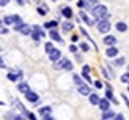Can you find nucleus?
Masks as SVG:
<instances>
[{"label":"nucleus","instance_id":"f257e3e1","mask_svg":"<svg viewBox=\"0 0 129 120\" xmlns=\"http://www.w3.org/2000/svg\"><path fill=\"white\" fill-rule=\"evenodd\" d=\"M92 14L96 20L106 19L108 17V9H106V6H103V5H96L95 7H92Z\"/></svg>","mask_w":129,"mask_h":120},{"label":"nucleus","instance_id":"f03ea898","mask_svg":"<svg viewBox=\"0 0 129 120\" xmlns=\"http://www.w3.org/2000/svg\"><path fill=\"white\" fill-rule=\"evenodd\" d=\"M98 30L101 33H108L111 30V22L108 19H101L98 20Z\"/></svg>","mask_w":129,"mask_h":120},{"label":"nucleus","instance_id":"7ed1b4c3","mask_svg":"<svg viewBox=\"0 0 129 120\" xmlns=\"http://www.w3.org/2000/svg\"><path fill=\"white\" fill-rule=\"evenodd\" d=\"M30 34H32L33 40H36V42H39L40 39L45 37V32H43V29L40 26H32V33Z\"/></svg>","mask_w":129,"mask_h":120},{"label":"nucleus","instance_id":"20e7f679","mask_svg":"<svg viewBox=\"0 0 129 120\" xmlns=\"http://www.w3.org/2000/svg\"><path fill=\"white\" fill-rule=\"evenodd\" d=\"M55 67L56 69H63V70H72V62L68 59H63V60H56V63H55Z\"/></svg>","mask_w":129,"mask_h":120},{"label":"nucleus","instance_id":"39448f33","mask_svg":"<svg viewBox=\"0 0 129 120\" xmlns=\"http://www.w3.org/2000/svg\"><path fill=\"white\" fill-rule=\"evenodd\" d=\"M49 36H50V39L53 40V42L63 43V39L60 37V34L57 33V30H56V29H50V32H49Z\"/></svg>","mask_w":129,"mask_h":120},{"label":"nucleus","instance_id":"423d86ee","mask_svg":"<svg viewBox=\"0 0 129 120\" xmlns=\"http://www.w3.org/2000/svg\"><path fill=\"white\" fill-rule=\"evenodd\" d=\"M60 56H62V53H60L59 49H53V50L49 53V59H50V62H56V60L60 59Z\"/></svg>","mask_w":129,"mask_h":120},{"label":"nucleus","instance_id":"0eeeda50","mask_svg":"<svg viewBox=\"0 0 129 120\" xmlns=\"http://www.w3.org/2000/svg\"><path fill=\"white\" fill-rule=\"evenodd\" d=\"M24 94H26V99L32 103H36L37 100H39V96H37V93H35V92H30V90H29V92H26Z\"/></svg>","mask_w":129,"mask_h":120},{"label":"nucleus","instance_id":"6e6552de","mask_svg":"<svg viewBox=\"0 0 129 120\" xmlns=\"http://www.w3.org/2000/svg\"><path fill=\"white\" fill-rule=\"evenodd\" d=\"M23 77V73L22 72H17V73H7V79L12 80V82H17Z\"/></svg>","mask_w":129,"mask_h":120},{"label":"nucleus","instance_id":"1a4fd4ad","mask_svg":"<svg viewBox=\"0 0 129 120\" xmlns=\"http://www.w3.org/2000/svg\"><path fill=\"white\" fill-rule=\"evenodd\" d=\"M78 92L80 93L82 96H89V94H90V89H89V86H86V84L83 83L82 86L78 87Z\"/></svg>","mask_w":129,"mask_h":120},{"label":"nucleus","instance_id":"9d476101","mask_svg":"<svg viewBox=\"0 0 129 120\" xmlns=\"http://www.w3.org/2000/svg\"><path fill=\"white\" fill-rule=\"evenodd\" d=\"M39 114H40L42 117H46V116L52 114V107H50V106L40 107V109H39Z\"/></svg>","mask_w":129,"mask_h":120},{"label":"nucleus","instance_id":"9b49d317","mask_svg":"<svg viewBox=\"0 0 129 120\" xmlns=\"http://www.w3.org/2000/svg\"><path fill=\"white\" fill-rule=\"evenodd\" d=\"M98 104H99V107H101V110H106V109H109L111 107V104H109V100L108 99H99V102H98Z\"/></svg>","mask_w":129,"mask_h":120},{"label":"nucleus","instance_id":"f8f14e48","mask_svg":"<svg viewBox=\"0 0 129 120\" xmlns=\"http://www.w3.org/2000/svg\"><path fill=\"white\" fill-rule=\"evenodd\" d=\"M19 32L22 33V34H24V36H29V34H30V33H32V27H30V26H29V24H22V27H20V30H19Z\"/></svg>","mask_w":129,"mask_h":120},{"label":"nucleus","instance_id":"ddd939ff","mask_svg":"<svg viewBox=\"0 0 129 120\" xmlns=\"http://www.w3.org/2000/svg\"><path fill=\"white\" fill-rule=\"evenodd\" d=\"M17 90L20 93H26L30 90V87H29V84L27 83H24V82H20V83L17 84Z\"/></svg>","mask_w":129,"mask_h":120},{"label":"nucleus","instance_id":"4468645a","mask_svg":"<svg viewBox=\"0 0 129 120\" xmlns=\"http://www.w3.org/2000/svg\"><path fill=\"white\" fill-rule=\"evenodd\" d=\"M113 117H115V113H113L111 109H106V110H103V114H102V119H103V120L113 119Z\"/></svg>","mask_w":129,"mask_h":120},{"label":"nucleus","instance_id":"2eb2a0df","mask_svg":"<svg viewBox=\"0 0 129 120\" xmlns=\"http://www.w3.org/2000/svg\"><path fill=\"white\" fill-rule=\"evenodd\" d=\"M103 43H105L106 46H113L116 43V37L115 36H106L103 39Z\"/></svg>","mask_w":129,"mask_h":120},{"label":"nucleus","instance_id":"dca6fc26","mask_svg":"<svg viewBox=\"0 0 129 120\" xmlns=\"http://www.w3.org/2000/svg\"><path fill=\"white\" fill-rule=\"evenodd\" d=\"M118 49H116V47H113V46H109L108 47V50H106V56H108V57H115L116 54H118Z\"/></svg>","mask_w":129,"mask_h":120},{"label":"nucleus","instance_id":"f3484780","mask_svg":"<svg viewBox=\"0 0 129 120\" xmlns=\"http://www.w3.org/2000/svg\"><path fill=\"white\" fill-rule=\"evenodd\" d=\"M106 97H108L109 100H112L115 104H118V100H116L115 97H113V94H112V87L111 86H108V89H106Z\"/></svg>","mask_w":129,"mask_h":120},{"label":"nucleus","instance_id":"a211bd4d","mask_svg":"<svg viewBox=\"0 0 129 120\" xmlns=\"http://www.w3.org/2000/svg\"><path fill=\"white\" fill-rule=\"evenodd\" d=\"M6 119H16V120H23V116L20 114H16L13 111H10V113H6Z\"/></svg>","mask_w":129,"mask_h":120},{"label":"nucleus","instance_id":"6ab92c4d","mask_svg":"<svg viewBox=\"0 0 129 120\" xmlns=\"http://www.w3.org/2000/svg\"><path fill=\"white\" fill-rule=\"evenodd\" d=\"M62 14H63L66 19H70L72 16H73V13H72V9H70V7H63V10H62Z\"/></svg>","mask_w":129,"mask_h":120},{"label":"nucleus","instance_id":"aec40b11","mask_svg":"<svg viewBox=\"0 0 129 120\" xmlns=\"http://www.w3.org/2000/svg\"><path fill=\"white\" fill-rule=\"evenodd\" d=\"M14 16H16V14L6 16V17L3 19V23H5V24H13V23H14Z\"/></svg>","mask_w":129,"mask_h":120},{"label":"nucleus","instance_id":"412c9836","mask_svg":"<svg viewBox=\"0 0 129 120\" xmlns=\"http://www.w3.org/2000/svg\"><path fill=\"white\" fill-rule=\"evenodd\" d=\"M16 106L19 107V110H20V111H22V113H23L24 116H26V117H27L29 111L26 110V109H24V106H23V104H22V102H19V100H16Z\"/></svg>","mask_w":129,"mask_h":120},{"label":"nucleus","instance_id":"4be33fe9","mask_svg":"<svg viewBox=\"0 0 129 120\" xmlns=\"http://www.w3.org/2000/svg\"><path fill=\"white\" fill-rule=\"evenodd\" d=\"M37 13L39 14H42V16H45V14L47 13V7L45 6V3H42L39 7H37Z\"/></svg>","mask_w":129,"mask_h":120},{"label":"nucleus","instance_id":"5701e85b","mask_svg":"<svg viewBox=\"0 0 129 120\" xmlns=\"http://www.w3.org/2000/svg\"><path fill=\"white\" fill-rule=\"evenodd\" d=\"M62 27H63L64 32H70V30H72L75 26H73V23H70V22H64V23L62 24Z\"/></svg>","mask_w":129,"mask_h":120},{"label":"nucleus","instance_id":"b1692460","mask_svg":"<svg viewBox=\"0 0 129 120\" xmlns=\"http://www.w3.org/2000/svg\"><path fill=\"white\" fill-rule=\"evenodd\" d=\"M79 16H80V19H82L83 22H86L88 24H93V22L88 17V16H86V13H85V12H80V13H79Z\"/></svg>","mask_w":129,"mask_h":120},{"label":"nucleus","instance_id":"393cba45","mask_svg":"<svg viewBox=\"0 0 129 120\" xmlns=\"http://www.w3.org/2000/svg\"><path fill=\"white\" fill-rule=\"evenodd\" d=\"M116 29H118V32H126L128 26L125 23H122V22H118V23H116Z\"/></svg>","mask_w":129,"mask_h":120},{"label":"nucleus","instance_id":"a878e982","mask_svg":"<svg viewBox=\"0 0 129 120\" xmlns=\"http://www.w3.org/2000/svg\"><path fill=\"white\" fill-rule=\"evenodd\" d=\"M89 102L92 103V104H98V102H99L98 94H89Z\"/></svg>","mask_w":129,"mask_h":120},{"label":"nucleus","instance_id":"bb28decb","mask_svg":"<svg viewBox=\"0 0 129 120\" xmlns=\"http://www.w3.org/2000/svg\"><path fill=\"white\" fill-rule=\"evenodd\" d=\"M57 26V22L56 20H52V22H46L45 23V27L46 29H53V27H56Z\"/></svg>","mask_w":129,"mask_h":120},{"label":"nucleus","instance_id":"cd10ccee","mask_svg":"<svg viewBox=\"0 0 129 120\" xmlns=\"http://www.w3.org/2000/svg\"><path fill=\"white\" fill-rule=\"evenodd\" d=\"M83 3H86V9H90V7H92L93 5H96L98 3V0H83Z\"/></svg>","mask_w":129,"mask_h":120},{"label":"nucleus","instance_id":"c85d7f7f","mask_svg":"<svg viewBox=\"0 0 129 120\" xmlns=\"http://www.w3.org/2000/svg\"><path fill=\"white\" fill-rule=\"evenodd\" d=\"M73 82H75V84H76V86H78V87H79V86H82V84H83L82 79L79 77L78 74H73Z\"/></svg>","mask_w":129,"mask_h":120},{"label":"nucleus","instance_id":"c756f323","mask_svg":"<svg viewBox=\"0 0 129 120\" xmlns=\"http://www.w3.org/2000/svg\"><path fill=\"white\" fill-rule=\"evenodd\" d=\"M55 47H53V44H52V42H47L46 44H45V50L47 51V53H50L52 50H53Z\"/></svg>","mask_w":129,"mask_h":120},{"label":"nucleus","instance_id":"7c9ffc66","mask_svg":"<svg viewBox=\"0 0 129 120\" xmlns=\"http://www.w3.org/2000/svg\"><path fill=\"white\" fill-rule=\"evenodd\" d=\"M123 63H125L123 57H120V59H116L115 60V66H123Z\"/></svg>","mask_w":129,"mask_h":120},{"label":"nucleus","instance_id":"2f4dec72","mask_svg":"<svg viewBox=\"0 0 129 120\" xmlns=\"http://www.w3.org/2000/svg\"><path fill=\"white\" fill-rule=\"evenodd\" d=\"M120 80L123 82V83H129V73H126V74H123L122 77H120Z\"/></svg>","mask_w":129,"mask_h":120},{"label":"nucleus","instance_id":"473e14b6","mask_svg":"<svg viewBox=\"0 0 129 120\" xmlns=\"http://www.w3.org/2000/svg\"><path fill=\"white\" fill-rule=\"evenodd\" d=\"M82 76L85 79H86V82H88V83H90V82H92V79H90V76H89L88 73H85V72H82Z\"/></svg>","mask_w":129,"mask_h":120},{"label":"nucleus","instance_id":"72a5a7b5","mask_svg":"<svg viewBox=\"0 0 129 120\" xmlns=\"http://www.w3.org/2000/svg\"><path fill=\"white\" fill-rule=\"evenodd\" d=\"M80 49H82L83 51H88L89 50V44L88 43H82V44H80Z\"/></svg>","mask_w":129,"mask_h":120},{"label":"nucleus","instance_id":"f704fd0d","mask_svg":"<svg viewBox=\"0 0 129 120\" xmlns=\"http://www.w3.org/2000/svg\"><path fill=\"white\" fill-rule=\"evenodd\" d=\"M102 86H103V84H102V82H99V80H96V82H95V87H96V89H102Z\"/></svg>","mask_w":129,"mask_h":120},{"label":"nucleus","instance_id":"c9c22d12","mask_svg":"<svg viewBox=\"0 0 129 120\" xmlns=\"http://www.w3.org/2000/svg\"><path fill=\"white\" fill-rule=\"evenodd\" d=\"M9 2H10V0H0V6H2V7H5L6 5H9Z\"/></svg>","mask_w":129,"mask_h":120},{"label":"nucleus","instance_id":"e433bc0d","mask_svg":"<svg viewBox=\"0 0 129 120\" xmlns=\"http://www.w3.org/2000/svg\"><path fill=\"white\" fill-rule=\"evenodd\" d=\"M82 72H85V73H89V72H90V67H89L88 65H86V66H83V69H82Z\"/></svg>","mask_w":129,"mask_h":120},{"label":"nucleus","instance_id":"4c0bfd02","mask_svg":"<svg viewBox=\"0 0 129 120\" xmlns=\"http://www.w3.org/2000/svg\"><path fill=\"white\" fill-rule=\"evenodd\" d=\"M0 69H6V63L3 62V59L0 57Z\"/></svg>","mask_w":129,"mask_h":120},{"label":"nucleus","instance_id":"58836bf2","mask_svg":"<svg viewBox=\"0 0 129 120\" xmlns=\"http://www.w3.org/2000/svg\"><path fill=\"white\" fill-rule=\"evenodd\" d=\"M69 50H70V51H72V53H75V51H78V47L75 46V44H72V46H70V47H69Z\"/></svg>","mask_w":129,"mask_h":120},{"label":"nucleus","instance_id":"ea45409f","mask_svg":"<svg viewBox=\"0 0 129 120\" xmlns=\"http://www.w3.org/2000/svg\"><path fill=\"white\" fill-rule=\"evenodd\" d=\"M0 34H7V29H5L2 26V27H0Z\"/></svg>","mask_w":129,"mask_h":120},{"label":"nucleus","instance_id":"a19ab883","mask_svg":"<svg viewBox=\"0 0 129 120\" xmlns=\"http://www.w3.org/2000/svg\"><path fill=\"white\" fill-rule=\"evenodd\" d=\"M123 119V114L122 113H119V114H115V120H122Z\"/></svg>","mask_w":129,"mask_h":120},{"label":"nucleus","instance_id":"79ce46f5","mask_svg":"<svg viewBox=\"0 0 129 120\" xmlns=\"http://www.w3.org/2000/svg\"><path fill=\"white\" fill-rule=\"evenodd\" d=\"M101 70H102V73H103V76H105V77H106V79H111V76H109V74L106 73V70H105V69H103V67H102V69H101Z\"/></svg>","mask_w":129,"mask_h":120},{"label":"nucleus","instance_id":"37998d69","mask_svg":"<svg viewBox=\"0 0 129 120\" xmlns=\"http://www.w3.org/2000/svg\"><path fill=\"white\" fill-rule=\"evenodd\" d=\"M27 117H29V119H30V120H36V116L33 114V113H30V111H29V114H27Z\"/></svg>","mask_w":129,"mask_h":120},{"label":"nucleus","instance_id":"c03bdc74","mask_svg":"<svg viewBox=\"0 0 129 120\" xmlns=\"http://www.w3.org/2000/svg\"><path fill=\"white\" fill-rule=\"evenodd\" d=\"M122 97H123V100L126 102V106L129 107V100H128V97H126V96H123V94H122Z\"/></svg>","mask_w":129,"mask_h":120},{"label":"nucleus","instance_id":"a18cd8bd","mask_svg":"<svg viewBox=\"0 0 129 120\" xmlns=\"http://www.w3.org/2000/svg\"><path fill=\"white\" fill-rule=\"evenodd\" d=\"M72 40H73V42H76V40H78V36H76V34H75V36H72Z\"/></svg>","mask_w":129,"mask_h":120},{"label":"nucleus","instance_id":"49530a36","mask_svg":"<svg viewBox=\"0 0 129 120\" xmlns=\"http://www.w3.org/2000/svg\"><path fill=\"white\" fill-rule=\"evenodd\" d=\"M2 26H3V20H0V27H2Z\"/></svg>","mask_w":129,"mask_h":120},{"label":"nucleus","instance_id":"de8ad7c7","mask_svg":"<svg viewBox=\"0 0 129 120\" xmlns=\"http://www.w3.org/2000/svg\"><path fill=\"white\" fill-rule=\"evenodd\" d=\"M3 104H5V103H3V102H0V106H3Z\"/></svg>","mask_w":129,"mask_h":120},{"label":"nucleus","instance_id":"09e8293b","mask_svg":"<svg viewBox=\"0 0 129 120\" xmlns=\"http://www.w3.org/2000/svg\"><path fill=\"white\" fill-rule=\"evenodd\" d=\"M128 92H129V86H128Z\"/></svg>","mask_w":129,"mask_h":120},{"label":"nucleus","instance_id":"8fccbe9b","mask_svg":"<svg viewBox=\"0 0 129 120\" xmlns=\"http://www.w3.org/2000/svg\"><path fill=\"white\" fill-rule=\"evenodd\" d=\"M128 70H129V67H128Z\"/></svg>","mask_w":129,"mask_h":120},{"label":"nucleus","instance_id":"3c124183","mask_svg":"<svg viewBox=\"0 0 129 120\" xmlns=\"http://www.w3.org/2000/svg\"><path fill=\"white\" fill-rule=\"evenodd\" d=\"M0 50H2V49H0Z\"/></svg>","mask_w":129,"mask_h":120}]
</instances>
